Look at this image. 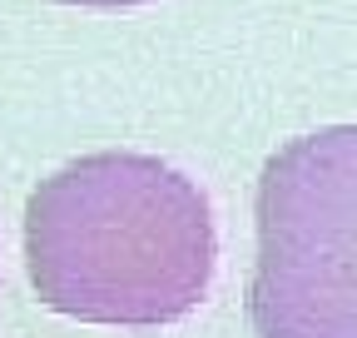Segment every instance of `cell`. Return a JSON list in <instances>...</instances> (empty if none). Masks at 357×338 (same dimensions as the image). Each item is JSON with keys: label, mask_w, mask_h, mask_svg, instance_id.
I'll return each mask as SVG.
<instances>
[{"label": "cell", "mask_w": 357, "mask_h": 338, "mask_svg": "<svg viewBox=\"0 0 357 338\" xmlns=\"http://www.w3.org/2000/svg\"><path fill=\"white\" fill-rule=\"evenodd\" d=\"M218 234L204 189L154 154H84L25 204V269L45 309L159 328L199 309Z\"/></svg>", "instance_id": "1"}, {"label": "cell", "mask_w": 357, "mask_h": 338, "mask_svg": "<svg viewBox=\"0 0 357 338\" xmlns=\"http://www.w3.org/2000/svg\"><path fill=\"white\" fill-rule=\"evenodd\" d=\"M258 338H357V124L288 140L258 179Z\"/></svg>", "instance_id": "2"}, {"label": "cell", "mask_w": 357, "mask_h": 338, "mask_svg": "<svg viewBox=\"0 0 357 338\" xmlns=\"http://www.w3.org/2000/svg\"><path fill=\"white\" fill-rule=\"evenodd\" d=\"M60 6H84V10H119V6H144V0H60Z\"/></svg>", "instance_id": "3"}]
</instances>
